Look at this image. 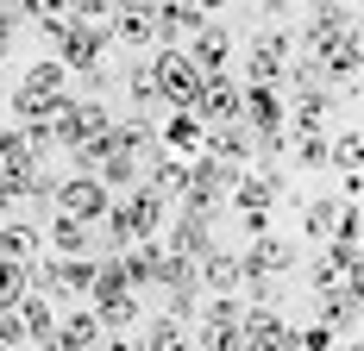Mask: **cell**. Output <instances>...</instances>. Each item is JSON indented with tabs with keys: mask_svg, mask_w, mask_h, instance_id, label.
<instances>
[{
	"mask_svg": "<svg viewBox=\"0 0 364 351\" xmlns=\"http://www.w3.org/2000/svg\"><path fill=\"white\" fill-rule=\"evenodd\" d=\"M26 288H32V282H26V264H0V308H13Z\"/></svg>",
	"mask_w": 364,
	"mask_h": 351,
	"instance_id": "31",
	"label": "cell"
},
{
	"mask_svg": "<svg viewBox=\"0 0 364 351\" xmlns=\"http://www.w3.org/2000/svg\"><path fill=\"white\" fill-rule=\"evenodd\" d=\"M245 232H252V239H264V232H270V207H257V213H245Z\"/></svg>",
	"mask_w": 364,
	"mask_h": 351,
	"instance_id": "38",
	"label": "cell"
},
{
	"mask_svg": "<svg viewBox=\"0 0 364 351\" xmlns=\"http://www.w3.org/2000/svg\"><path fill=\"white\" fill-rule=\"evenodd\" d=\"M321 308H314V320L321 326H333L339 339H358V308H364V288H333V295H314Z\"/></svg>",
	"mask_w": 364,
	"mask_h": 351,
	"instance_id": "15",
	"label": "cell"
},
{
	"mask_svg": "<svg viewBox=\"0 0 364 351\" xmlns=\"http://www.w3.org/2000/svg\"><path fill=\"white\" fill-rule=\"evenodd\" d=\"M107 207H113V195L95 182V176H63V182H57V195H50V213L82 220V226H101Z\"/></svg>",
	"mask_w": 364,
	"mask_h": 351,
	"instance_id": "3",
	"label": "cell"
},
{
	"mask_svg": "<svg viewBox=\"0 0 364 351\" xmlns=\"http://www.w3.org/2000/svg\"><path fill=\"white\" fill-rule=\"evenodd\" d=\"M113 201H119V220H126L132 245L157 239V232H164V220H170V201H164V195H151L145 182H139V188H126V195H113Z\"/></svg>",
	"mask_w": 364,
	"mask_h": 351,
	"instance_id": "7",
	"label": "cell"
},
{
	"mask_svg": "<svg viewBox=\"0 0 364 351\" xmlns=\"http://www.w3.org/2000/svg\"><path fill=\"white\" fill-rule=\"evenodd\" d=\"M151 82H157L164 113H176V107H188L195 94H201V70H195L182 50H157V57H151Z\"/></svg>",
	"mask_w": 364,
	"mask_h": 351,
	"instance_id": "4",
	"label": "cell"
},
{
	"mask_svg": "<svg viewBox=\"0 0 364 351\" xmlns=\"http://www.w3.org/2000/svg\"><path fill=\"white\" fill-rule=\"evenodd\" d=\"M139 182H145L151 195H164V201L176 207V195L188 188V157H170V151L157 144L151 157H139Z\"/></svg>",
	"mask_w": 364,
	"mask_h": 351,
	"instance_id": "10",
	"label": "cell"
},
{
	"mask_svg": "<svg viewBox=\"0 0 364 351\" xmlns=\"http://www.w3.org/2000/svg\"><path fill=\"white\" fill-rule=\"evenodd\" d=\"M107 38H119L126 50H151L157 44V32H151V0H113Z\"/></svg>",
	"mask_w": 364,
	"mask_h": 351,
	"instance_id": "12",
	"label": "cell"
},
{
	"mask_svg": "<svg viewBox=\"0 0 364 351\" xmlns=\"http://www.w3.org/2000/svg\"><path fill=\"white\" fill-rule=\"evenodd\" d=\"M195 333H201V351H239V320H245V301L239 295H201L195 308Z\"/></svg>",
	"mask_w": 364,
	"mask_h": 351,
	"instance_id": "2",
	"label": "cell"
},
{
	"mask_svg": "<svg viewBox=\"0 0 364 351\" xmlns=\"http://www.w3.org/2000/svg\"><path fill=\"white\" fill-rule=\"evenodd\" d=\"M139 345H145V351H188V326L170 320V314H151V326H145Z\"/></svg>",
	"mask_w": 364,
	"mask_h": 351,
	"instance_id": "27",
	"label": "cell"
},
{
	"mask_svg": "<svg viewBox=\"0 0 364 351\" xmlns=\"http://www.w3.org/2000/svg\"><path fill=\"white\" fill-rule=\"evenodd\" d=\"M283 270H295V239H283V232L252 239V251L239 257V282H277Z\"/></svg>",
	"mask_w": 364,
	"mask_h": 351,
	"instance_id": "5",
	"label": "cell"
},
{
	"mask_svg": "<svg viewBox=\"0 0 364 351\" xmlns=\"http://www.w3.org/2000/svg\"><path fill=\"white\" fill-rule=\"evenodd\" d=\"M13 26H19V13H13V6H0V57L13 50Z\"/></svg>",
	"mask_w": 364,
	"mask_h": 351,
	"instance_id": "36",
	"label": "cell"
},
{
	"mask_svg": "<svg viewBox=\"0 0 364 351\" xmlns=\"http://www.w3.org/2000/svg\"><path fill=\"white\" fill-rule=\"evenodd\" d=\"M289 57H295V38L283 32V26L257 32V38H252V50H245V88H283Z\"/></svg>",
	"mask_w": 364,
	"mask_h": 351,
	"instance_id": "1",
	"label": "cell"
},
{
	"mask_svg": "<svg viewBox=\"0 0 364 351\" xmlns=\"http://www.w3.org/2000/svg\"><path fill=\"white\" fill-rule=\"evenodd\" d=\"M13 201H26V182L13 170H0V207H13Z\"/></svg>",
	"mask_w": 364,
	"mask_h": 351,
	"instance_id": "35",
	"label": "cell"
},
{
	"mask_svg": "<svg viewBox=\"0 0 364 351\" xmlns=\"http://www.w3.org/2000/svg\"><path fill=\"white\" fill-rule=\"evenodd\" d=\"M126 94H132V107H139V113H151V119L164 113V101H157V82H151V57H139V63L126 70Z\"/></svg>",
	"mask_w": 364,
	"mask_h": 351,
	"instance_id": "26",
	"label": "cell"
},
{
	"mask_svg": "<svg viewBox=\"0 0 364 351\" xmlns=\"http://www.w3.org/2000/svg\"><path fill=\"white\" fill-rule=\"evenodd\" d=\"M113 151L132 157V163L151 157V151H157V119H151V113H126V119H113Z\"/></svg>",
	"mask_w": 364,
	"mask_h": 351,
	"instance_id": "20",
	"label": "cell"
},
{
	"mask_svg": "<svg viewBox=\"0 0 364 351\" xmlns=\"http://www.w3.org/2000/svg\"><path fill=\"white\" fill-rule=\"evenodd\" d=\"M195 6H201V19H214L220 6H232V0H195Z\"/></svg>",
	"mask_w": 364,
	"mask_h": 351,
	"instance_id": "40",
	"label": "cell"
},
{
	"mask_svg": "<svg viewBox=\"0 0 364 351\" xmlns=\"http://www.w3.org/2000/svg\"><path fill=\"white\" fill-rule=\"evenodd\" d=\"M95 345H101V320L88 308H63L57 333H50V351H95Z\"/></svg>",
	"mask_w": 364,
	"mask_h": 351,
	"instance_id": "17",
	"label": "cell"
},
{
	"mask_svg": "<svg viewBox=\"0 0 364 351\" xmlns=\"http://www.w3.org/2000/svg\"><path fill=\"white\" fill-rule=\"evenodd\" d=\"M339 264H333L327 251H321V257H314V264H308V288H314V295H333V288H339Z\"/></svg>",
	"mask_w": 364,
	"mask_h": 351,
	"instance_id": "30",
	"label": "cell"
},
{
	"mask_svg": "<svg viewBox=\"0 0 364 351\" xmlns=\"http://www.w3.org/2000/svg\"><path fill=\"white\" fill-rule=\"evenodd\" d=\"M44 245L57 251V257H101V239H95V226H82V220H63V213H44Z\"/></svg>",
	"mask_w": 364,
	"mask_h": 351,
	"instance_id": "11",
	"label": "cell"
},
{
	"mask_svg": "<svg viewBox=\"0 0 364 351\" xmlns=\"http://www.w3.org/2000/svg\"><path fill=\"white\" fill-rule=\"evenodd\" d=\"M283 119H289L283 88H239V126H252L257 139H277Z\"/></svg>",
	"mask_w": 364,
	"mask_h": 351,
	"instance_id": "9",
	"label": "cell"
},
{
	"mask_svg": "<svg viewBox=\"0 0 364 351\" xmlns=\"http://www.w3.org/2000/svg\"><path fill=\"white\" fill-rule=\"evenodd\" d=\"M195 282H201V295H232L239 288V257H226L220 245H208L195 257Z\"/></svg>",
	"mask_w": 364,
	"mask_h": 351,
	"instance_id": "21",
	"label": "cell"
},
{
	"mask_svg": "<svg viewBox=\"0 0 364 351\" xmlns=\"http://www.w3.org/2000/svg\"><path fill=\"white\" fill-rule=\"evenodd\" d=\"M95 182H101L107 195H126V188H139V163L113 151V157H101V170H95Z\"/></svg>",
	"mask_w": 364,
	"mask_h": 351,
	"instance_id": "28",
	"label": "cell"
},
{
	"mask_svg": "<svg viewBox=\"0 0 364 351\" xmlns=\"http://www.w3.org/2000/svg\"><path fill=\"white\" fill-rule=\"evenodd\" d=\"M13 314H19V326H26V339H32L38 351H50V333H57V301H50V295L26 288V295L13 301Z\"/></svg>",
	"mask_w": 364,
	"mask_h": 351,
	"instance_id": "16",
	"label": "cell"
},
{
	"mask_svg": "<svg viewBox=\"0 0 364 351\" xmlns=\"http://www.w3.org/2000/svg\"><path fill=\"white\" fill-rule=\"evenodd\" d=\"M182 113H195V126H201V132L232 126V119H239V88H232V75H201V94L182 107Z\"/></svg>",
	"mask_w": 364,
	"mask_h": 351,
	"instance_id": "6",
	"label": "cell"
},
{
	"mask_svg": "<svg viewBox=\"0 0 364 351\" xmlns=\"http://www.w3.org/2000/svg\"><path fill=\"white\" fill-rule=\"evenodd\" d=\"M32 339H26V326H19V314L13 308H0V351H26Z\"/></svg>",
	"mask_w": 364,
	"mask_h": 351,
	"instance_id": "32",
	"label": "cell"
},
{
	"mask_svg": "<svg viewBox=\"0 0 364 351\" xmlns=\"http://www.w3.org/2000/svg\"><path fill=\"white\" fill-rule=\"evenodd\" d=\"M95 351H139V339H126V333H101V345Z\"/></svg>",
	"mask_w": 364,
	"mask_h": 351,
	"instance_id": "37",
	"label": "cell"
},
{
	"mask_svg": "<svg viewBox=\"0 0 364 351\" xmlns=\"http://www.w3.org/2000/svg\"><path fill=\"white\" fill-rule=\"evenodd\" d=\"M44 257V232L32 220H0V264H38Z\"/></svg>",
	"mask_w": 364,
	"mask_h": 351,
	"instance_id": "19",
	"label": "cell"
},
{
	"mask_svg": "<svg viewBox=\"0 0 364 351\" xmlns=\"http://www.w3.org/2000/svg\"><path fill=\"white\" fill-rule=\"evenodd\" d=\"M346 26H358V19H352V0H308V26H301V38H295V44H301L308 57H321L333 38L346 32Z\"/></svg>",
	"mask_w": 364,
	"mask_h": 351,
	"instance_id": "8",
	"label": "cell"
},
{
	"mask_svg": "<svg viewBox=\"0 0 364 351\" xmlns=\"http://www.w3.org/2000/svg\"><path fill=\"white\" fill-rule=\"evenodd\" d=\"M333 88H314V94H295L289 101V126H295V139H327V126H333Z\"/></svg>",
	"mask_w": 364,
	"mask_h": 351,
	"instance_id": "14",
	"label": "cell"
},
{
	"mask_svg": "<svg viewBox=\"0 0 364 351\" xmlns=\"http://www.w3.org/2000/svg\"><path fill=\"white\" fill-rule=\"evenodd\" d=\"M295 163L301 170H327V139H295Z\"/></svg>",
	"mask_w": 364,
	"mask_h": 351,
	"instance_id": "33",
	"label": "cell"
},
{
	"mask_svg": "<svg viewBox=\"0 0 364 351\" xmlns=\"http://www.w3.org/2000/svg\"><path fill=\"white\" fill-rule=\"evenodd\" d=\"M19 88H32V94H44V101H75L70 94V70H63L57 57H38L32 70L19 75Z\"/></svg>",
	"mask_w": 364,
	"mask_h": 351,
	"instance_id": "24",
	"label": "cell"
},
{
	"mask_svg": "<svg viewBox=\"0 0 364 351\" xmlns=\"http://www.w3.org/2000/svg\"><path fill=\"white\" fill-rule=\"evenodd\" d=\"M13 13H19V19H38V26H44V19H57V13H63V0H19Z\"/></svg>",
	"mask_w": 364,
	"mask_h": 351,
	"instance_id": "34",
	"label": "cell"
},
{
	"mask_svg": "<svg viewBox=\"0 0 364 351\" xmlns=\"http://www.w3.org/2000/svg\"><path fill=\"white\" fill-rule=\"evenodd\" d=\"M63 19H75V26H107L113 0H63Z\"/></svg>",
	"mask_w": 364,
	"mask_h": 351,
	"instance_id": "29",
	"label": "cell"
},
{
	"mask_svg": "<svg viewBox=\"0 0 364 351\" xmlns=\"http://www.w3.org/2000/svg\"><path fill=\"white\" fill-rule=\"evenodd\" d=\"M277 195H283V170H277V163H264V170H257V176H239L226 201H232V207H239V213H257V207H270Z\"/></svg>",
	"mask_w": 364,
	"mask_h": 351,
	"instance_id": "18",
	"label": "cell"
},
{
	"mask_svg": "<svg viewBox=\"0 0 364 351\" xmlns=\"http://www.w3.org/2000/svg\"><path fill=\"white\" fill-rule=\"evenodd\" d=\"M182 57H188V63H195L201 75H226V57H232V32H226L220 19H208L201 32L188 38V50H182Z\"/></svg>",
	"mask_w": 364,
	"mask_h": 351,
	"instance_id": "13",
	"label": "cell"
},
{
	"mask_svg": "<svg viewBox=\"0 0 364 351\" xmlns=\"http://www.w3.org/2000/svg\"><path fill=\"white\" fill-rule=\"evenodd\" d=\"M257 6H264V13H270V19H277V13H289L295 0H257Z\"/></svg>",
	"mask_w": 364,
	"mask_h": 351,
	"instance_id": "39",
	"label": "cell"
},
{
	"mask_svg": "<svg viewBox=\"0 0 364 351\" xmlns=\"http://www.w3.org/2000/svg\"><path fill=\"white\" fill-rule=\"evenodd\" d=\"M208 245H214V226L195 220V213H176V207H170V245H164V251H176V257H201Z\"/></svg>",
	"mask_w": 364,
	"mask_h": 351,
	"instance_id": "23",
	"label": "cell"
},
{
	"mask_svg": "<svg viewBox=\"0 0 364 351\" xmlns=\"http://www.w3.org/2000/svg\"><path fill=\"white\" fill-rule=\"evenodd\" d=\"M201 139H208V132H201V126H195V113H164V126H157V144H164V151H170V157H201Z\"/></svg>",
	"mask_w": 364,
	"mask_h": 351,
	"instance_id": "22",
	"label": "cell"
},
{
	"mask_svg": "<svg viewBox=\"0 0 364 351\" xmlns=\"http://www.w3.org/2000/svg\"><path fill=\"white\" fill-rule=\"evenodd\" d=\"M339 207H346V201H327V195H314V201H301V232L327 245V239H333V226H339Z\"/></svg>",
	"mask_w": 364,
	"mask_h": 351,
	"instance_id": "25",
	"label": "cell"
}]
</instances>
